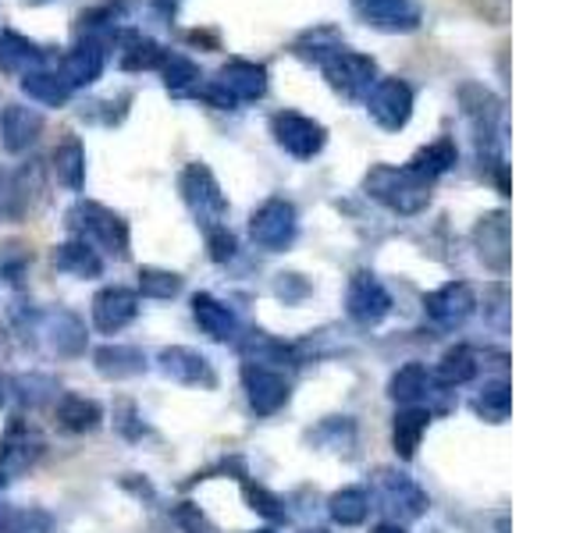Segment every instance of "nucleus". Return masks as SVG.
Listing matches in <instances>:
<instances>
[{"label":"nucleus","mask_w":569,"mask_h":533,"mask_svg":"<svg viewBox=\"0 0 569 533\" xmlns=\"http://www.w3.org/2000/svg\"><path fill=\"white\" fill-rule=\"evenodd\" d=\"M68 224L79 235V242H86L89 249H97V253L103 249V253H111L118 260L129 257V224H124L118 213H111L107 207H100V203L71 207Z\"/></svg>","instance_id":"1"},{"label":"nucleus","mask_w":569,"mask_h":533,"mask_svg":"<svg viewBox=\"0 0 569 533\" xmlns=\"http://www.w3.org/2000/svg\"><path fill=\"white\" fill-rule=\"evenodd\" d=\"M367 192L396 213H420L431 200V182H423L409 168L378 164L367 174Z\"/></svg>","instance_id":"2"},{"label":"nucleus","mask_w":569,"mask_h":533,"mask_svg":"<svg viewBox=\"0 0 569 533\" xmlns=\"http://www.w3.org/2000/svg\"><path fill=\"white\" fill-rule=\"evenodd\" d=\"M370 502H378V509L388 515V523H413L427 512V491L417 484L413 476H406L399 470H378L373 473V494H367Z\"/></svg>","instance_id":"3"},{"label":"nucleus","mask_w":569,"mask_h":533,"mask_svg":"<svg viewBox=\"0 0 569 533\" xmlns=\"http://www.w3.org/2000/svg\"><path fill=\"white\" fill-rule=\"evenodd\" d=\"M263 93H267V71L249 61H231L228 68H221V76L210 86L196 89V97L221 107V111H231V107L249 103V100H260Z\"/></svg>","instance_id":"4"},{"label":"nucleus","mask_w":569,"mask_h":533,"mask_svg":"<svg viewBox=\"0 0 569 533\" xmlns=\"http://www.w3.org/2000/svg\"><path fill=\"white\" fill-rule=\"evenodd\" d=\"M296 231H299V221H296V207L289 200H267L253 218H249V235H253V242L267 249V253L289 249L296 242Z\"/></svg>","instance_id":"5"},{"label":"nucleus","mask_w":569,"mask_h":533,"mask_svg":"<svg viewBox=\"0 0 569 533\" xmlns=\"http://www.w3.org/2000/svg\"><path fill=\"white\" fill-rule=\"evenodd\" d=\"M178 189H182V200L189 203V210H192L203 224H210V228H218V224H221L228 203H224V192H221V185H218V178L210 174V168H203V164H189V168L182 171V182H178Z\"/></svg>","instance_id":"6"},{"label":"nucleus","mask_w":569,"mask_h":533,"mask_svg":"<svg viewBox=\"0 0 569 533\" xmlns=\"http://www.w3.org/2000/svg\"><path fill=\"white\" fill-rule=\"evenodd\" d=\"M367 111L388 132H399L413 114V89L402 79H378L367 89Z\"/></svg>","instance_id":"7"},{"label":"nucleus","mask_w":569,"mask_h":533,"mask_svg":"<svg viewBox=\"0 0 569 533\" xmlns=\"http://www.w3.org/2000/svg\"><path fill=\"white\" fill-rule=\"evenodd\" d=\"M242 384H246L249 405H253V413H260V416H274L278 409L289 402V391H292L289 378H284L281 370L253 366V363L242 366Z\"/></svg>","instance_id":"8"},{"label":"nucleus","mask_w":569,"mask_h":533,"mask_svg":"<svg viewBox=\"0 0 569 533\" xmlns=\"http://www.w3.org/2000/svg\"><path fill=\"white\" fill-rule=\"evenodd\" d=\"M320 68H325V76L335 89H342L346 97H367V89L378 82L373 79V61L363 58V53H352L346 47H338L331 58L320 61Z\"/></svg>","instance_id":"9"},{"label":"nucleus","mask_w":569,"mask_h":533,"mask_svg":"<svg viewBox=\"0 0 569 533\" xmlns=\"http://www.w3.org/2000/svg\"><path fill=\"white\" fill-rule=\"evenodd\" d=\"M423 310H427V316H431L441 331H456V328H462L473 316L477 295H473L470 284L452 281V284H445V289L427 295L423 299Z\"/></svg>","instance_id":"10"},{"label":"nucleus","mask_w":569,"mask_h":533,"mask_svg":"<svg viewBox=\"0 0 569 533\" xmlns=\"http://www.w3.org/2000/svg\"><path fill=\"white\" fill-rule=\"evenodd\" d=\"M346 306H349V316L360 320V324H381V320L391 313V295L373 274H356L349 281Z\"/></svg>","instance_id":"11"},{"label":"nucleus","mask_w":569,"mask_h":533,"mask_svg":"<svg viewBox=\"0 0 569 533\" xmlns=\"http://www.w3.org/2000/svg\"><path fill=\"white\" fill-rule=\"evenodd\" d=\"M274 139L292 157L310 160L313 153H320V147H325V129H320V124L313 118H307V114L284 111V114L274 118Z\"/></svg>","instance_id":"12"},{"label":"nucleus","mask_w":569,"mask_h":533,"mask_svg":"<svg viewBox=\"0 0 569 533\" xmlns=\"http://www.w3.org/2000/svg\"><path fill=\"white\" fill-rule=\"evenodd\" d=\"M40 455H43V438L32 431L29 420H11L4 438H0V470L26 473Z\"/></svg>","instance_id":"13"},{"label":"nucleus","mask_w":569,"mask_h":533,"mask_svg":"<svg viewBox=\"0 0 569 533\" xmlns=\"http://www.w3.org/2000/svg\"><path fill=\"white\" fill-rule=\"evenodd\" d=\"M139 313V292L121 289V284H111V289L97 292L93 299V324L103 334H118L121 328H129Z\"/></svg>","instance_id":"14"},{"label":"nucleus","mask_w":569,"mask_h":533,"mask_svg":"<svg viewBox=\"0 0 569 533\" xmlns=\"http://www.w3.org/2000/svg\"><path fill=\"white\" fill-rule=\"evenodd\" d=\"M157 363L178 384H189V388H213V384H218V373H213L210 360L203 352H196V349H186V345L164 349Z\"/></svg>","instance_id":"15"},{"label":"nucleus","mask_w":569,"mask_h":533,"mask_svg":"<svg viewBox=\"0 0 569 533\" xmlns=\"http://www.w3.org/2000/svg\"><path fill=\"white\" fill-rule=\"evenodd\" d=\"M40 334L47 338V349L53 355H64V360H76L86 352V328L76 313L68 310H53L40 320Z\"/></svg>","instance_id":"16"},{"label":"nucleus","mask_w":569,"mask_h":533,"mask_svg":"<svg viewBox=\"0 0 569 533\" xmlns=\"http://www.w3.org/2000/svg\"><path fill=\"white\" fill-rule=\"evenodd\" d=\"M107 64V50L100 40H82L76 50L68 53L64 64H61V79L68 82V89H79V86H89V82H97L100 79V71Z\"/></svg>","instance_id":"17"},{"label":"nucleus","mask_w":569,"mask_h":533,"mask_svg":"<svg viewBox=\"0 0 569 533\" xmlns=\"http://www.w3.org/2000/svg\"><path fill=\"white\" fill-rule=\"evenodd\" d=\"M40 132H43V118L36 111H29L22 103L4 107V114H0V142H4L11 153L29 150Z\"/></svg>","instance_id":"18"},{"label":"nucleus","mask_w":569,"mask_h":533,"mask_svg":"<svg viewBox=\"0 0 569 533\" xmlns=\"http://www.w3.org/2000/svg\"><path fill=\"white\" fill-rule=\"evenodd\" d=\"M473 235H477L480 260H485L491 271L502 274L509 266V221H506V213H488V218L477 224Z\"/></svg>","instance_id":"19"},{"label":"nucleus","mask_w":569,"mask_h":533,"mask_svg":"<svg viewBox=\"0 0 569 533\" xmlns=\"http://www.w3.org/2000/svg\"><path fill=\"white\" fill-rule=\"evenodd\" d=\"M192 316H196V324H200V331L207 338H213V342H231V338L239 334L236 313H231L221 299H213L207 292H200L192 299Z\"/></svg>","instance_id":"20"},{"label":"nucleus","mask_w":569,"mask_h":533,"mask_svg":"<svg viewBox=\"0 0 569 533\" xmlns=\"http://www.w3.org/2000/svg\"><path fill=\"white\" fill-rule=\"evenodd\" d=\"M93 363H97V373L107 381H129V378H139L142 370H147V355L132 345H100L93 352Z\"/></svg>","instance_id":"21"},{"label":"nucleus","mask_w":569,"mask_h":533,"mask_svg":"<svg viewBox=\"0 0 569 533\" xmlns=\"http://www.w3.org/2000/svg\"><path fill=\"white\" fill-rule=\"evenodd\" d=\"M427 426H431V413L420 405H402L396 413V423H391V444H396L399 459H413L420 441L427 434Z\"/></svg>","instance_id":"22"},{"label":"nucleus","mask_w":569,"mask_h":533,"mask_svg":"<svg viewBox=\"0 0 569 533\" xmlns=\"http://www.w3.org/2000/svg\"><path fill=\"white\" fill-rule=\"evenodd\" d=\"M431 388H435L431 370L420 366V363H406V366H399L396 373H391L388 395L396 399L399 405H420L427 395H431Z\"/></svg>","instance_id":"23"},{"label":"nucleus","mask_w":569,"mask_h":533,"mask_svg":"<svg viewBox=\"0 0 569 533\" xmlns=\"http://www.w3.org/2000/svg\"><path fill=\"white\" fill-rule=\"evenodd\" d=\"M239 352H242V360L253 363V366H274V370H281V366L296 363V352L284 342H278V338L263 334V331H249L239 342Z\"/></svg>","instance_id":"24"},{"label":"nucleus","mask_w":569,"mask_h":533,"mask_svg":"<svg viewBox=\"0 0 569 533\" xmlns=\"http://www.w3.org/2000/svg\"><path fill=\"white\" fill-rule=\"evenodd\" d=\"M47 58L43 50L29 43L26 36L18 32H4L0 36V71H11V76H29V71L43 68Z\"/></svg>","instance_id":"25"},{"label":"nucleus","mask_w":569,"mask_h":533,"mask_svg":"<svg viewBox=\"0 0 569 533\" xmlns=\"http://www.w3.org/2000/svg\"><path fill=\"white\" fill-rule=\"evenodd\" d=\"M367 22L381 29H413L417 26V8L409 0H352Z\"/></svg>","instance_id":"26"},{"label":"nucleus","mask_w":569,"mask_h":533,"mask_svg":"<svg viewBox=\"0 0 569 533\" xmlns=\"http://www.w3.org/2000/svg\"><path fill=\"white\" fill-rule=\"evenodd\" d=\"M435 384L438 388H462V384H470L477 378V355L467 349V345H456L441 355V363L438 370L431 373Z\"/></svg>","instance_id":"27"},{"label":"nucleus","mask_w":569,"mask_h":533,"mask_svg":"<svg viewBox=\"0 0 569 533\" xmlns=\"http://www.w3.org/2000/svg\"><path fill=\"white\" fill-rule=\"evenodd\" d=\"M452 164H456V142L452 139H438V142H431V147H423L406 168L413 171L417 178H423V182H435V178H441Z\"/></svg>","instance_id":"28"},{"label":"nucleus","mask_w":569,"mask_h":533,"mask_svg":"<svg viewBox=\"0 0 569 533\" xmlns=\"http://www.w3.org/2000/svg\"><path fill=\"white\" fill-rule=\"evenodd\" d=\"M53 263H58V271H68L76 278H100L103 274V260L97 249H89L86 242H64L58 253H53Z\"/></svg>","instance_id":"29"},{"label":"nucleus","mask_w":569,"mask_h":533,"mask_svg":"<svg viewBox=\"0 0 569 533\" xmlns=\"http://www.w3.org/2000/svg\"><path fill=\"white\" fill-rule=\"evenodd\" d=\"M103 420L100 405L93 399H82V395H64L58 402V423L64 431H76V434H86V431H97Z\"/></svg>","instance_id":"30"},{"label":"nucleus","mask_w":569,"mask_h":533,"mask_svg":"<svg viewBox=\"0 0 569 533\" xmlns=\"http://www.w3.org/2000/svg\"><path fill=\"white\" fill-rule=\"evenodd\" d=\"M328 512H331V520L338 526H360L367 520V512H370V497H367L363 487H342V491L331 494Z\"/></svg>","instance_id":"31"},{"label":"nucleus","mask_w":569,"mask_h":533,"mask_svg":"<svg viewBox=\"0 0 569 533\" xmlns=\"http://www.w3.org/2000/svg\"><path fill=\"white\" fill-rule=\"evenodd\" d=\"M22 89L32 97V100H40L47 107H61L68 97H71V89L68 82L58 76V71H43V68H36L29 71V76L22 79Z\"/></svg>","instance_id":"32"},{"label":"nucleus","mask_w":569,"mask_h":533,"mask_svg":"<svg viewBox=\"0 0 569 533\" xmlns=\"http://www.w3.org/2000/svg\"><path fill=\"white\" fill-rule=\"evenodd\" d=\"M53 171L68 185V189H82L86 182V153H82V142L79 139H64L58 150H53Z\"/></svg>","instance_id":"33"},{"label":"nucleus","mask_w":569,"mask_h":533,"mask_svg":"<svg viewBox=\"0 0 569 533\" xmlns=\"http://www.w3.org/2000/svg\"><path fill=\"white\" fill-rule=\"evenodd\" d=\"M473 409L480 420L488 423H506L509 420V409H512V391L506 381H491L480 388V395L473 399Z\"/></svg>","instance_id":"34"},{"label":"nucleus","mask_w":569,"mask_h":533,"mask_svg":"<svg viewBox=\"0 0 569 533\" xmlns=\"http://www.w3.org/2000/svg\"><path fill=\"white\" fill-rule=\"evenodd\" d=\"M168 61V50L157 47L153 40H132L129 50L121 53V68L124 71H142V68H160Z\"/></svg>","instance_id":"35"},{"label":"nucleus","mask_w":569,"mask_h":533,"mask_svg":"<svg viewBox=\"0 0 569 533\" xmlns=\"http://www.w3.org/2000/svg\"><path fill=\"white\" fill-rule=\"evenodd\" d=\"M139 292L150 299H171L182 292V278L171 271H157V266H142L139 271Z\"/></svg>","instance_id":"36"},{"label":"nucleus","mask_w":569,"mask_h":533,"mask_svg":"<svg viewBox=\"0 0 569 533\" xmlns=\"http://www.w3.org/2000/svg\"><path fill=\"white\" fill-rule=\"evenodd\" d=\"M53 391H58V384H53L50 378H43V373H29V378L14 381V395L22 405H43Z\"/></svg>","instance_id":"37"},{"label":"nucleus","mask_w":569,"mask_h":533,"mask_svg":"<svg viewBox=\"0 0 569 533\" xmlns=\"http://www.w3.org/2000/svg\"><path fill=\"white\" fill-rule=\"evenodd\" d=\"M26 207V189L18 185V174L0 168V218H18Z\"/></svg>","instance_id":"38"},{"label":"nucleus","mask_w":569,"mask_h":533,"mask_svg":"<svg viewBox=\"0 0 569 533\" xmlns=\"http://www.w3.org/2000/svg\"><path fill=\"white\" fill-rule=\"evenodd\" d=\"M164 82L168 89H174V93H182L186 86H192L196 79H200V71H196V64L189 58H178V53H168V61H164Z\"/></svg>","instance_id":"39"},{"label":"nucleus","mask_w":569,"mask_h":533,"mask_svg":"<svg viewBox=\"0 0 569 533\" xmlns=\"http://www.w3.org/2000/svg\"><path fill=\"white\" fill-rule=\"evenodd\" d=\"M246 497H249V509H257L260 515H267V520H284L281 497L271 494L267 487H260V484H246Z\"/></svg>","instance_id":"40"},{"label":"nucleus","mask_w":569,"mask_h":533,"mask_svg":"<svg viewBox=\"0 0 569 533\" xmlns=\"http://www.w3.org/2000/svg\"><path fill=\"white\" fill-rule=\"evenodd\" d=\"M207 249H210V260H213V263H224V260L236 257V235H231V231H228L224 224L210 228V231H207Z\"/></svg>","instance_id":"41"},{"label":"nucleus","mask_w":569,"mask_h":533,"mask_svg":"<svg viewBox=\"0 0 569 533\" xmlns=\"http://www.w3.org/2000/svg\"><path fill=\"white\" fill-rule=\"evenodd\" d=\"M178 523H182L189 533H213V526L207 523V515L196 509V505H178Z\"/></svg>","instance_id":"42"},{"label":"nucleus","mask_w":569,"mask_h":533,"mask_svg":"<svg viewBox=\"0 0 569 533\" xmlns=\"http://www.w3.org/2000/svg\"><path fill=\"white\" fill-rule=\"evenodd\" d=\"M278 295L284 302H296L299 295H307V281H299V274H281L278 281Z\"/></svg>","instance_id":"43"},{"label":"nucleus","mask_w":569,"mask_h":533,"mask_svg":"<svg viewBox=\"0 0 569 533\" xmlns=\"http://www.w3.org/2000/svg\"><path fill=\"white\" fill-rule=\"evenodd\" d=\"M370 533H406V530L399 523H381V526H373Z\"/></svg>","instance_id":"44"},{"label":"nucleus","mask_w":569,"mask_h":533,"mask_svg":"<svg viewBox=\"0 0 569 533\" xmlns=\"http://www.w3.org/2000/svg\"><path fill=\"white\" fill-rule=\"evenodd\" d=\"M4 395H8V381L0 378V405H4Z\"/></svg>","instance_id":"45"},{"label":"nucleus","mask_w":569,"mask_h":533,"mask_svg":"<svg viewBox=\"0 0 569 533\" xmlns=\"http://www.w3.org/2000/svg\"><path fill=\"white\" fill-rule=\"evenodd\" d=\"M257 533H274V530H257Z\"/></svg>","instance_id":"46"},{"label":"nucleus","mask_w":569,"mask_h":533,"mask_svg":"<svg viewBox=\"0 0 569 533\" xmlns=\"http://www.w3.org/2000/svg\"><path fill=\"white\" fill-rule=\"evenodd\" d=\"M0 484H4V476H0Z\"/></svg>","instance_id":"47"},{"label":"nucleus","mask_w":569,"mask_h":533,"mask_svg":"<svg viewBox=\"0 0 569 533\" xmlns=\"http://www.w3.org/2000/svg\"><path fill=\"white\" fill-rule=\"evenodd\" d=\"M313 533H320V530H313Z\"/></svg>","instance_id":"48"}]
</instances>
